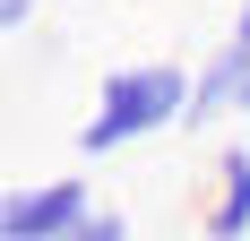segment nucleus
<instances>
[{
  "label": "nucleus",
  "instance_id": "obj_1",
  "mask_svg": "<svg viewBox=\"0 0 250 241\" xmlns=\"http://www.w3.org/2000/svg\"><path fill=\"white\" fill-rule=\"evenodd\" d=\"M173 120H190V69H181V60H129V69L104 78L95 112L78 120V155H86V164H95V155H121V146L173 129Z\"/></svg>",
  "mask_w": 250,
  "mask_h": 241
},
{
  "label": "nucleus",
  "instance_id": "obj_2",
  "mask_svg": "<svg viewBox=\"0 0 250 241\" xmlns=\"http://www.w3.org/2000/svg\"><path fill=\"white\" fill-rule=\"evenodd\" d=\"M86 216H95V190H86L78 172H52V181H18V190H0V241H69Z\"/></svg>",
  "mask_w": 250,
  "mask_h": 241
},
{
  "label": "nucleus",
  "instance_id": "obj_3",
  "mask_svg": "<svg viewBox=\"0 0 250 241\" xmlns=\"http://www.w3.org/2000/svg\"><path fill=\"white\" fill-rule=\"evenodd\" d=\"M199 241H250V146L242 138L216 155V198L199 216Z\"/></svg>",
  "mask_w": 250,
  "mask_h": 241
},
{
  "label": "nucleus",
  "instance_id": "obj_4",
  "mask_svg": "<svg viewBox=\"0 0 250 241\" xmlns=\"http://www.w3.org/2000/svg\"><path fill=\"white\" fill-rule=\"evenodd\" d=\"M242 86H250V52H216V60H199L190 69V129H207V120L242 112Z\"/></svg>",
  "mask_w": 250,
  "mask_h": 241
},
{
  "label": "nucleus",
  "instance_id": "obj_5",
  "mask_svg": "<svg viewBox=\"0 0 250 241\" xmlns=\"http://www.w3.org/2000/svg\"><path fill=\"white\" fill-rule=\"evenodd\" d=\"M69 241H129V216H121V207H95V216L78 224Z\"/></svg>",
  "mask_w": 250,
  "mask_h": 241
},
{
  "label": "nucleus",
  "instance_id": "obj_6",
  "mask_svg": "<svg viewBox=\"0 0 250 241\" xmlns=\"http://www.w3.org/2000/svg\"><path fill=\"white\" fill-rule=\"evenodd\" d=\"M35 9H43V0H0V35H18V26H35Z\"/></svg>",
  "mask_w": 250,
  "mask_h": 241
},
{
  "label": "nucleus",
  "instance_id": "obj_7",
  "mask_svg": "<svg viewBox=\"0 0 250 241\" xmlns=\"http://www.w3.org/2000/svg\"><path fill=\"white\" fill-rule=\"evenodd\" d=\"M233 52H250V0L233 9Z\"/></svg>",
  "mask_w": 250,
  "mask_h": 241
},
{
  "label": "nucleus",
  "instance_id": "obj_8",
  "mask_svg": "<svg viewBox=\"0 0 250 241\" xmlns=\"http://www.w3.org/2000/svg\"><path fill=\"white\" fill-rule=\"evenodd\" d=\"M242 112H250V86H242Z\"/></svg>",
  "mask_w": 250,
  "mask_h": 241
}]
</instances>
